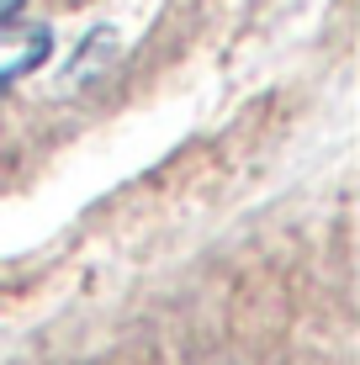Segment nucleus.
Returning a JSON list of instances; mask_svg holds the SVG:
<instances>
[{
  "label": "nucleus",
  "instance_id": "f257e3e1",
  "mask_svg": "<svg viewBox=\"0 0 360 365\" xmlns=\"http://www.w3.org/2000/svg\"><path fill=\"white\" fill-rule=\"evenodd\" d=\"M48 53H53V32H48V27L0 32V91H6V85H16L21 74H32Z\"/></svg>",
  "mask_w": 360,
  "mask_h": 365
},
{
  "label": "nucleus",
  "instance_id": "f03ea898",
  "mask_svg": "<svg viewBox=\"0 0 360 365\" xmlns=\"http://www.w3.org/2000/svg\"><path fill=\"white\" fill-rule=\"evenodd\" d=\"M21 6H27V0H0V21H11V16L21 11Z\"/></svg>",
  "mask_w": 360,
  "mask_h": 365
}]
</instances>
